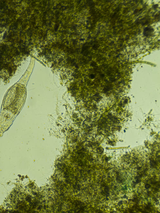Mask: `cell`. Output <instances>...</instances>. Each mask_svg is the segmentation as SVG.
Masks as SVG:
<instances>
[{
    "label": "cell",
    "instance_id": "7a4b0ae2",
    "mask_svg": "<svg viewBox=\"0 0 160 213\" xmlns=\"http://www.w3.org/2000/svg\"><path fill=\"white\" fill-rule=\"evenodd\" d=\"M145 187H146V189H148L151 187V185L149 184H146V186H145Z\"/></svg>",
    "mask_w": 160,
    "mask_h": 213
},
{
    "label": "cell",
    "instance_id": "6da1fadb",
    "mask_svg": "<svg viewBox=\"0 0 160 213\" xmlns=\"http://www.w3.org/2000/svg\"><path fill=\"white\" fill-rule=\"evenodd\" d=\"M154 31V29L151 27H147L143 30V35L146 37H148L152 35Z\"/></svg>",
    "mask_w": 160,
    "mask_h": 213
}]
</instances>
